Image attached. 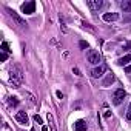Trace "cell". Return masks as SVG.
<instances>
[{"mask_svg":"<svg viewBox=\"0 0 131 131\" xmlns=\"http://www.w3.org/2000/svg\"><path fill=\"white\" fill-rule=\"evenodd\" d=\"M86 128H88V125H86V122H85L83 119H79V120L74 123V129H76V131H86Z\"/></svg>","mask_w":131,"mask_h":131,"instance_id":"8","label":"cell"},{"mask_svg":"<svg viewBox=\"0 0 131 131\" xmlns=\"http://www.w3.org/2000/svg\"><path fill=\"white\" fill-rule=\"evenodd\" d=\"M79 46H80V48H88V43H86V42H83V40H82V42H80V43H79Z\"/></svg>","mask_w":131,"mask_h":131,"instance_id":"20","label":"cell"},{"mask_svg":"<svg viewBox=\"0 0 131 131\" xmlns=\"http://www.w3.org/2000/svg\"><path fill=\"white\" fill-rule=\"evenodd\" d=\"M9 105L11 106H17L19 105V99L17 97H9Z\"/></svg>","mask_w":131,"mask_h":131,"instance_id":"15","label":"cell"},{"mask_svg":"<svg viewBox=\"0 0 131 131\" xmlns=\"http://www.w3.org/2000/svg\"><path fill=\"white\" fill-rule=\"evenodd\" d=\"M126 97V93H125V90H122V88H119V90H116L114 93H113V103L114 105H120L122 102H123V99Z\"/></svg>","mask_w":131,"mask_h":131,"instance_id":"2","label":"cell"},{"mask_svg":"<svg viewBox=\"0 0 131 131\" xmlns=\"http://www.w3.org/2000/svg\"><path fill=\"white\" fill-rule=\"evenodd\" d=\"M57 97H59V99H63V94H62L60 91H57Z\"/></svg>","mask_w":131,"mask_h":131,"instance_id":"25","label":"cell"},{"mask_svg":"<svg viewBox=\"0 0 131 131\" xmlns=\"http://www.w3.org/2000/svg\"><path fill=\"white\" fill-rule=\"evenodd\" d=\"M2 52H5V54H8V52H9V46H8V43H6V42H3V43H2Z\"/></svg>","mask_w":131,"mask_h":131,"instance_id":"16","label":"cell"},{"mask_svg":"<svg viewBox=\"0 0 131 131\" xmlns=\"http://www.w3.org/2000/svg\"><path fill=\"white\" fill-rule=\"evenodd\" d=\"M9 74H11V85H13V88H20V85L23 82V73H22L20 67H17V65L13 67Z\"/></svg>","mask_w":131,"mask_h":131,"instance_id":"1","label":"cell"},{"mask_svg":"<svg viewBox=\"0 0 131 131\" xmlns=\"http://www.w3.org/2000/svg\"><path fill=\"white\" fill-rule=\"evenodd\" d=\"M113 82H114V74L110 73V74H106V77L103 79V83H102V85H103V86H110Z\"/></svg>","mask_w":131,"mask_h":131,"instance_id":"12","label":"cell"},{"mask_svg":"<svg viewBox=\"0 0 131 131\" xmlns=\"http://www.w3.org/2000/svg\"><path fill=\"white\" fill-rule=\"evenodd\" d=\"M34 122H36V123H43V120H42V117H40L39 114L34 116Z\"/></svg>","mask_w":131,"mask_h":131,"instance_id":"17","label":"cell"},{"mask_svg":"<svg viewBox=\"0 0 131 131\" xmlns=\"http://www.w3.org/2000/svg\"><path fill=\"white\" fill-rule=\"evenodd\" d=\"M22 11L25 13V14H32L34 11H36V2H26V3H23L22 5Z\"/></svg>","mask_w":131,"mask_h":131,"instance_id":"6","label":"cell"},{"mask_svg":"<svg viewBox=\"0 0 131 131\" xmlns=\"http://www.w3.org/2000/svg\"><path fill=\"white\" fill-rule=\"evenodd\" d=\"M73 73H74L76 76H80V70H79V68H74V70H73Z\"/></svg>","mask_w":131,"mask_h":131,"instance_id":"21","label":"cell"},{"mask_svg":"<svg viewBox=\"0 0 131 131\" xmlns=\"http://www.w3.org/2000/svg\"><path fill=\"white\" fill-rule=\"evenodd\" d=\"M123 48H125V49H129V48H131V42H128V43H125V45H123Z\"/></svg>","mask_w":131,"mask_h":131,"instance_id":"22","label":"cell"},{"mask_svg":"<svg viewBox=\"0 0 131 131\" xmlns=\"http://www.w3.org/2000/svg\"><path fill=\"white\" fill-rule=\"evenodd\" d=\"M16 120H17L19 123H22V125H26V123H28V114H26L25 111H19V113L16 114Z\"/></svg>","mask_w":131,"mask_h":131,"instance_id":"7","label":"cell"},{"mask_svg":"<svg viewBox=\"0 0 131 131\" xmlns=\"http://www.w3.org/2000/svg\"><path fill=\"white\" fill-rule=\"evenodd\" d=\"M8 13H9L11 19H13V20H14V22H16L19 26H22V28H26V25H28V23H26V22H25V20H23V19H22V17H20L17 13H16V11H13V9H8Z\"/></svg>","mask_w":131,"mask_h":131,"instance_id":"4","label":"cell"},{"mask_svg":"<svg viewBox=\"0 0 131 131\" xmlns=\"http://www.w3.org/2000/svg\"><path fill=\"white\" fill-rule=\"evenodd\" d=\"M103 116H105V117H106V119H108V117H110V116H111V113H110V111H108V110H105V114H103Z\"/></svg>","mask_w":131,"mask_h":131,"instance_id":"23","label":"cell"},{"mask_svg":"<svg viewBox=\"0 0 131 131\" xmlns=\"http://www.w3.org/2000/svg\"><path fill=\"white\" fill-rule=\"evenodd\" d=\"M46 119H48V123H49V128H51V131H57V128H56V123H54V117H52V114H51V113H48V114H46Z\"/></svg>","mask_w":131,"mask_h":131,"instance_id":"13","label":"cell"},{"mask_svg":"<svg viewBox=\"0 0 131 131\" xmlns=\"http://www.w3.org/2000/svg\"><path fill=\"white\" fill-rule=\"evenodd\" d=\"M31 131H36V129H31Z\"/></svg>","mask_w":131,"mask_h":131,"instance_id":"26","label":"cell"},{"mask_svg":"<svg viewBox=\"0 0 131 131\" xmlns=\"http://www.w3.org/2000/svg\"><path fill=\"white\" fill-rule=\"evenodd\" d=\"M88 62L91 63V65H100V62H102V57H100V54L97 52V51H88Z\"/></svg>","mask_w":131,"mask_h":131,"instance_id":"3","label":"cell"},{"mask_svg":"<svg viewBox=\"0 0 131 131\" xmlns=\"http://www.w3.org/2000/svg\"><path fill=\"white\" fill-rule=\"evenodd\" d=\"M8 59V54H5V52H2V60H6Z\"/></svg>","mask_w":131,"mask_h":131,"instance_id":"24","label":"cell"},{"mask_svg":"<svg viewBox=\"0 0 131 131\" xmlns=\"http://www.w3.org/2000/svg\"><path fill=\"white\" fill-rule=\"evenodd\" d=\"M103 20L105 22H116V20H119V14L117 13H106V14H103Z\"/></svg>","mask_w":131,"mask_h":131,"instance_id":"10","label":"cell"},{"mask_svg":"<svg viewBox=\"0 0 131 131\" xmlns=\"http://www.w3.org/2000/svg\"><path fill=\"white\" fill-rule=\"evenodd\" d=\"M120 8L123 9V13H131V2H126V0H123V2L120 3Z\"/></svg>","mask_w":131,"mask_h":131,"instance_id":"14","label":"cell"},{"mask_svg":"<svg viewBox=\"0 0 131 131\" xmlns=\"http://www.w3.org/2000/svg\"><path fill=\"white\" fill-rule=\"evenodd\" d=\"M82 25H83V28H88L90 31H94V28H93L90 23H86V22H82Z\"/></svg>","mask_w":131,"mask_h":131,"instance_id":"18","label":"cell"},{"mask_svg":"<svg viewBox=\"0 0 131 131\" xmlns=\"http://www.w3.org/2000/svg\"><path fill=\"white\" fill-rule=\"evenodd\" d=\"M126 119L131 120V103H129V108H128V111H126Z\"/></svg>","mask_w":131,"mask_h":131,"instance_id":"19","label":"cell"},{"mask_svg":"<svg viewBox=\"0 0 131 131\" xmlns=\"http://www.w3.org/2000/svg\"><path fill=\"white\" fill-rule=\"evenodd\" d=\"M106 65L105 63H102V65H99V67H96L93 71H91V76L94 77V79H97V77H102L103 74H105V71H106Z\"/></svg>","mask_w":131,"mask_h":131,"instance_id":"5","label":"cell"},{"mask_svg":"<svg viewBox=\"0 0 131 131\" xmlns=\"http://www.w3.org/2000/svg\"><path fill=\"white\" fill-rule=\"evenodd\" d=\"M129 62H131V54H126V56H123V57H120L117 60V63L120 65V67H125V65H128Z\"/></svg>","mask_w":131,"mask_h":131,"instance_id":"11","label":"cell"},{"mask_svg":"<svg viewBox=\"0 0 131 131\" xmlns=\"http://www.w3.org/2000/svg\"><path fill=\"white\" fill-rule=\"evenodd\" d=\"M86 5L91 8V9H99V8H102V5H103V2H102V0H88V2H86Z\"/></svg>","mask_w":131,"mask_h":131,"instance_id":"9","label":"cell"}]
</instances>
